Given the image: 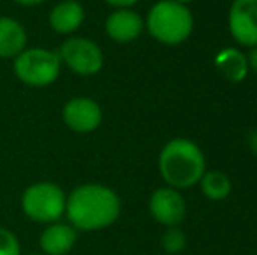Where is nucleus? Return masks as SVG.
I'll list each match as a JSON object with an SVG mask.
<instances>
[{"label": "nucleus", "instance_id": "nucleus-1", "mask_svg": "<svg viewBox=\"0 0 257 255\" xmlns=\"http://www.w3.org/2000/svg\"><path fill=\"white\" fill-rule=\"evenodd\" d=\"M119 213L121 199L107 185L82 184L67 194L65 215L75 231H102L117 220Z\"/></svg>", "mask_w": 257, "mask_h": 255}, {"label": "nucleus", "instance_id": "nucleus-2", "mask_svg": "<svg viewBox=\"0 0 257 255\" xmlns=\"http://www.w3.org/2000/svg\"><path fill=\"white\" fill-rule=\"evenodd\" d=\"M158 168L168 187L189 189L200 184L206 171L205 154L187 138H173L159 152Z\"/></svg>", "mask_w": 257, "mask_h": 255}, {"label": "nucleus", "instance_id": "nucleus-3", "mask_svg": "<svg viewBox=\"0 0 257 255\" xmlns=\"http://www.w3.org/2000/svg\"><path fill=\"white\" fill-rule=\"evenodd\" d=\"M146 28L153 39L165 46H179L191 37L194 18L189 7L173 0H159L151 7Z\"/></svg>", "mask_w": 257, "mask_h": 255}, {"label": "nucleus", "instance_id": "nucleus-4", "mask_svg": "<svg viewBox=\"0 0 257 255\" xmlns=\"http://www.w3.org/2000/svg\"><path fill=\"white\" fill-rule=\"evenodd\" d=\"M14 74L30 88H46L56 82L61 72L58 51L46 48H27L14 58Z\"/></svg>", "mask_w": 257, "mask_h": 255}, {"label": "nucleus", "instance_id": "nucleus-5", "mask_svg": "<svg viewBox=\"0 0 257 255\" xmlns=\"http://www.w3.org/2000/svg\"><path fill=\"white\" fill-rule=\"evenodd\" d=\"M67 194L54 182H35L21 196V210L30 220L53 224L65 215Z\"/></svg>", "mask_w": 257, "mask_h": 255}, {"label": "nucleus", "instance_id": "nucleus-6", "mask_svg": "<svg viewBox=\"0 0 257 255\" xmlns=\"http://www.w3.org/2000/svg\"><path fill=\"white\" fill-rule=\"evenodd\" d=\"M61 65L82 77L98 74L103 68V51L95 41L86 37H70L58 51Z\"/></svg>", "mask_w": 257, "mask_h": 255}, {"label": "nucleus", "instance_id": "nucleus-7", "mask_svg": "<svg viewBox=\"0 0 257 255\" xmlns=\"http://www.w3.org/2000/svg\"><path fill=\"white\" fill-rule=\"evenodd\" d=\"M63 123L70 131L74 133H93L100 128L103 121V112L98 102L88 96H75L70 98L63 105L61 110Z\"/></svg>", "mask_w": 257, "mask_h": 255}, {"label": "nucleus", "instance_id": "nucleus-8", "mask_svg": "<svg viewBox=\"0 0 257 255\" xmlns=\"http://www.w3.org/2000/svg\"><path fill=\"white\" fill-rule=\"evenodd\" d=\"M229 34L240 46H257V0H233L227 14Z\"/></svg>", "mask_w": 257, "mask_h": 255}, {"label": "nucleus", "instance_id": "nucleus-9", "mask_svg": "<svg viewBox=\"0 0 257 255\" xmlns=\"http://www.w3.org/2000/svg\"><path fill=\"white\" fill-rule=\"evenodd\" d=\"M149 211L156 222L166 227H175L186 217V201L173 187H159L149 199Z\"/></svg>", "mask_w": 257, "mask_h": 255}, {"label": "nucleus", "instance_id": "nucleus-10", "mask_svg": "<svg viewBox=\"0 0 257 255\" xmlns=\"http://www.w3.org/2000/svg\"><path fill=\"white\" fill-rule=\"evenodd\" d=\"M146 21L133 9H115L105 20V34L117 44H130L142 35Z\"/></svg>", "mask_w": 257, "mask_h": 255}, {"label": "nucleus", "instance_id": "nucleus-11", "mask_svg": "<svg viewBox=\"0 0 257 255\" xmlns=\"http://www.w3.org/2000/svg\"><path fill=\"white\" fill-rule=\"evenodd\" d=\"M77 241V231L70 224L53 222L41 232L39 245L44 255H67Z\"/></svg>", "mask_w": 257, "mask_h": 255}, {"label": "nucleus", "instance_id": "nucleus-12", "mask_svg": "<svg viewBox=\"0 0 257 255\" xmlns=\"http://www.w3.org/2000/svg\"><path fill=\"white\" fill-rule=\"evenodd\" d=\"M84 7L81 2H68L60 0L49 13V27L54 34L60 35H72L77 32L84 23Z\"/></svg>", "mask_w": 257, "mask_h": 255}, {"label": "nucleus", "instance_id": "nucleus-13", "mask_svg": "<svg viewBox=\"0 0 257 255\" xmlns=\"http://www.w3.org/2000/svg\"><path fill=\"white\" fill-rule=\"evenodd\" d=\"M27 49V30L18 20L0 16V58L14 60Z\"/></svg>", "mask_w": 257, "mask_h": 255}, {"label": "nucleus", "instance_id": "nucleus-14", "mask_svg": "<svg viewBox=\"0 0 257 255\" xmlns=\"http://www.w3.org/2000/svg\"><path fill=\"white\" fill-rule=\"evenodd\" d=\"M215 67L229 82H241L248 74L247 56L234 48H224L217 53Z\"/></svg>", "mask_w": 257, "mask_h": 255}, {"label": "nucleus", "instance_id": "nucleus-15", "mask_svg": "<svg viewBox=\"0 0 257 255\" xmlns=\"http://www.w3.org/2000/svg\"><path fill=\"white\" fill-rule=\"evenodd\" d=\"M200 187L205 197L212 201H222L231 194L233 184H231V178L222 171H205L200 180Z\"/></svg>", "mask_w": 257, "mask_h": 255}, {"label": "nucleus", "instance_id": "nucleus-16", "mask_svg": "<svg viewBox=\"0 0 257 255\" xmlns=\"http://www.w3.org/2000/svg\"><path fill=\"white\" fill-rule=\"evenodd\" d=\"M187 245V238L184 234L182 229H179V225L175 227H168L161 236V246L165 248V252L168 253H180Z\"/></svg>", "mask_w": 257, "mask_h": 255}, {"label": "nucleus", "instance_id": "nucleus-17", "mask_svg": "<svg viewBox=\"0 0 257 255\" xmlns=\"http://www.w3.org/2000/svg\"><path fill=\"white\" fill-rule=\"evenodd\" d=\"M0 255H21L16 234L6 227H0Z\"/></svg>", "mask_w": 257, "mask_h": 255}, {"label": "nucleus", "instance_id": "nucleus-18", "mask_svg": "<svg viewBox=\"0 0 257 255\" xmlns=\"http://www.w3.org/2000/svg\"><path fill=\"white\" fill-rule=\"evenodd\" d=\"M103 2H107L115 9H132V6H135L139 0H103Z\"/></svg>", "mask_w": 257, "mask_h": 255}, {"label": "nucleus", "instance_id": "nucleus-19", "mask_svg": "<svg viewBox=\"0 0 257 255\" xmlns=\"http://www.w3.org/2000/svg\"><path fill=\"white\" fill-rule=\"evenodd\" d=\"M248 68H252V70L257 74V46L254 49H252V53L248 55Z\"/></svg>", "mask_w": 257, "mask_h": 255}, {"label": "nucleus", "instance_id": "nucleus-20", "mask_svg": "<svg viewBox=\"0 0 257 255\" xmlns=\"http://www.w3.org/2000/svg\"><path fill=\"white\" fill-rule=\"evenodd\" d=\"M16 2L18 6H23V7H34V6H39V4L46 2V0H13Z\"/></svg>", "mask_w": 257, "mask_h": 255}, {"label": "nucleus", "instance_id": "nucleus-21", "mask_svg": "<svg viewBox=\"0 0 257 255\" xmlns=\"http://www.w3.org/2000/svg\"><path fill=\"white\" fill-rule=\"evenodd\" d=\"M248 145H250V149L257 154V131L250 133V136H248Z\"/></svg>", "mask_w": 257, "mask_h": 255}, {"label": "nucleus", "instance_id": "nucleus-22", "mask_svg": "<svg viewBox=\"0 0 257 255\" xmlns=\"http://www.w3.org/2000/svg\"><path fill=\"white\" fill-rule=\"evenodd\" d=\"M173 2H179V4H184V6H187V4L193 2V0H173Z\"/></svg>", "mask_w": 257, "mask_h": 255}, {"label": "nucleus", "instance_id": "nucleus-23", "mask_svg": "<svg viewBox=\"0 0 257 255\" xmlns=\"http://www.w3.org/2000/svg\"><path fill=\"white\" fill-rule=\"evenodd\" d=\"M68 2H81V0H68Z\"/></svg>", "mask_w": 257, "mask_h": 255}, {"label": "nucleus", "instance_id": "nucleus-24", "mask_svg": "<svg viewBox=\"0 0 257 255\" xmlns=\"http://www.w3.org/2000/svg\"><path fill=\"white\" fill-rule=\"evenodd\" d=\"M32 255H44V253H32Z\"/></svg>", "mask_w": 257, "mask_h": 255}]
</instances>
